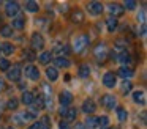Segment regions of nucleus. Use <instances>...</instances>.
<instances>
[{"label":"nucleus","mask_w":147,"mask_h":129,"mask_svg":"<svg viewBox=\"0 0 147 129\" xmlns=\"http://www.w3.org/2000/svg\"><path fill=\"white\" fill-rule=\"evenodd\" d=\"M18 104H19V102H18V99H14V98H13V99H10L7 102V109L14 110V109H18Z\"/></svg>","instance_id":"33"},{"label":"nucleus","mask_w":147,"mask_h":129,"mask_svg":"<svg viewBox=\"0 0 147 129\" xmlns=\"http://www.w3.org/2000/svg\"><path fill=\"white\" fill-rule=\"evenodd\" d=\"M117 116H119V120H120V121H125V120H127V110L125 109H122V107H119L117 109Z\"/></svg>","instance_id":"32"},{"label":"nucleus","mask_w":147,"mask_h":129,"mask_svg":"<svg viewBox=\"0 0 147 129\" xmlns=\"http://www.w3.org/2000/svg\"><path fill=\"white\" fill-rule=\"evenodd\" d=\"M101 106L108 110H112L115 107V98L112 96V94H105V96L101 98Z\"/></svg>","instance_id":"4"},{"label":"nucleus","mask_w":147,"mask_h":129,"mask_svg":"<svg viewBox=\"0 0 147 129\" xmlns=\"http://www.w3.org/2000/svg\"><path fill=\"white\" fill-rule=\"evenodd\" d=\"M59 101H60L62 107H68L73 102V94H71L70 91H62L60 96H59Z\"/></svg>","instance_id":"6"},{"label":"nucleus","mask_w":147,"mask_h":129,"mask_svg":"<svg viewBox=\"0 0 147 129\" xmlns=\"http://www.w3.org/2000/svg\"><path fill=\"white\" fill-rule=\"evenodd\" d=\"M24 57H26L29 61H33V60L36 58V55H35V52H33L32 49H27V50H24Z\"/></svg>","instance_id":"30"},{"label":"nucleus","mask_w":147,"mask_h":129,"mask_svg":"<svg viewBox=\"0 0 147 129\" xmlns=\"http://www.w3.org/2000/svg\"><path fill=\"white\" fill-rule=\"evenodd\" d=\"M7 129H14V128H7Z\"/></svg>","instance_id":"45"},{"label":"nucleus","mask_w":147,"mask_h":129,"mask_svg":"<svg viewBox=\"0 0 147 129\" xmlns=\"http://www.w3.org/2000/svg\"><path fill=\"white\" fill-rule=\"evenodd\" d=\"M54 63L59 68H68V66H70V60L65 58V57H57V58H54Z\"/></svg>","instance_id":"14"},{"label":"nucleus","mask_w":147,"mask_h":129,"mask_svg":"<svg viewBox=\"0 0 147 129\" xmlns=\"http://www.w3.org/2000/svg\"><path fill=\"white\" fill-rule=\"evenodd\" d=\"M117 60L123 66H127V65H130V63H131V55L127 52V50H123V52H120V55H117Z\"/></svg>","instance_id":"13"},{"label":"nucleus","mask_w":147,"mask_h":129,"mask_svg":"<svg viewBox=\"0 0 147 129\" xmlns=\"http://www.w3.org/2000/svg\"><path fill=\"white\" fill-rule=\"evenodd\" d=\"M30 44H32V50L43 49V47H45V38L40 33H33L32 38H30Z\"/></svg>","instance_id":"3"},{"label":"nucleus","mask_w":147,"mask_h":129,"mask_svg":"<svg viewBox=\"0 0 147 129\" xmlns=\"http://www.w3.org/2000/svg\"><path fill=\"white\" fill-rule=\"evenodd\" d=\"M38 129H51L49 128V126H45V124H41V123H40V128Z\"/></svg>","instance_id":"44"},{"label":"nucleus","mask_w":147,"mask_h":129,"mask_svg":"<svg viewBox=\"0 0 147 129\" xmlns=\"http://www.w3.org/2000/svg\"><path fill=\"white\" fill-rule=\"evenodd\" d=\"M11 68V63L7 58H0V71H8Z\"/></svg>","instance_id":"29"},{"label":"nucleus","mask_w":147,"mask_h":129,"mask_svg":"<svg viewBox=\"0 0 147 129\" xmlns=\"http://www.w3.org/2000/svg\"><path fill=\"white\" fill-rule=\"evenodd\" d=\"M38 58H40V63H41V65H48V63L51 61V58H52V53L51 52H43Z\"/></svg>","instance_id":"21"},{"label":"nucleus","mask_w":147,"mask_h":129,"mask_svg":"<svg viewBox=\"0 0 147 129\" xmlns=\"http://www.w3.org/2000/svg\"><path fill=\"white\" fill-rule=\"evenodd\" d=\"M59 128H60V129H71V128H70V124H68L67 121H62L60 124H59Z\"/></svg>","instance_id":"36"},{"label":"nucleus","mask_w":147,"mask_h":129,"mask_svg":"<svg viewBox=\"0 0 147 129\" xmlns=\"http://www.w3.org/2000/svg\"><path fill=\"white\" fill-rule=\"evenodd\" d=\"M71 22H74V24H81V22H84V13L81 11V9H74L73 13H71Z\"/></svg>","instance_id":"12"},{"label":"nucleus","mask_w":147,"mask_h":129,"mask_svg":"<svg viewBox=\"0 0 147 129\" xmlns=\"http://www.w3.org/2000/svg\"><path fill=\"white\" fill-rule=\"evenodd\" d=\"M95 109H96V104H95V101H93V99H86V101H84L82 110L86 113H93V112H95Z\"/></svg>","instance_id":"10"},{"label":"nucleus","mask_w":147,"mask_h":129,"mask_svg":"<svg viewBox=\"0 0 147 129\" xmlns=\"http://www.w3.org/2000/svg\"><path fill=\"white\" fill-rule=\"evenodd\" d=\"M87 8H89V13L93 16H98L103 13V5L100 2H90L89 5H87Z\"/></svg>","instance_id":"7"},{"label":"nucleus","mask_w":147,"mask_h":129,"mask_svg":"<svg viewBox=\"0 0 147 129\" xmlns=\"http://www.w3.org/2000/svg\"><path fill=\"white\" fill-rule=\"evenodd\" d=\"M119 76H120V77H123V79H130L131 76H133V71H131L128 66H122V68L119 69Z\"/></svg>","instance_id":"17"},{"label":"nucleus","mask_w":147,"mask_h":129,"mask_svg":"<svg viewBox=\"0 0 147 129\" xmlns=\"http://www.w3.org/2000/svg\"><path fill=\"white\" fill-rule=\"evenodd\" d=\"M46 76H48L49 80H57V77H59V71H57V68H54V66L48 68V69H46Z\"/></svg>","instance_id":"16"},{"label":"nucleus","mask_w":147,"mask_h":129,"mask_svg":"<svg viewBox=\"0 0 147 129\" xmlns=\"http://www.w3.org/2000/svg\"><path fill=\"white\" fill-rule=\"evenodd\" d=\"M0 46H2V52H3L5 55H11L13 50H14L13 44H10V43H3V44H0Z\"/></svg>","instance_id":"23"},{"label":"nucleus","mask_w":147,"mask_h":129,"mask_svg":"<svg viewBox=\"0 0 147 129\" xmlns=\"http://www.w3.org/2000/svg\"><path fill=\"white\" fill-rule=\"evenodd\" d=\"M11 28H18V30L24 28V19H22V17H16V19H13V27H11Z\"/></svg>","instance_id":"28"},{"label":"nucleus","mask_w":147,"mask_h":129,"mask_svg":"<svg viewBox=\"0 0 147 129\" xmlns=\"http://www.w3.org/2000/svg\"><path fill=\"white\" fill-rule=\"evenodd\" d=\"M109 11H111L112 14H114V17H115V16H122V14H123L125 9L122 8L120 5H117V3H112V5L109 6Z\"/></svg>","instance_id":"15"},{"label":"nucleus","mask_w":147,"mask_h":129,"mask_svg":"<svg viewBox=\"0 0 147 129\" xmlns=\"http://www.w3.org/2000/svg\"><path fill=\"white\" fill-rule=\"evenodd\" d=\"M38 3L36 2H32V0H30V2H26V9L27 11H30V13H35V11H38Z\"/></svg>","instance_id":"26"},{"label":"nucleus","mask_w":147,"mask_h":129,"mask_svg":"<svg viewBox=\"0 0 147 129\" xmlns=\"http://www.w3.org/2000/svg\"><path fill=\"white\" fill-rule=\"evenodd\" d=\"M141 36H144V35H146V24H142V27H141Z\"/></svg>","instance_id":"41"},{"label":"nucleus","mask_w":147,"mask_h":129,"mask_svg":"<svg viewBox=\"0 0 147 129\" xmlns=\"http://www.w3.org/2000/svg\"><path fill=\"white\" fill-rule=\"evenodd\" d=\"M76 129H86V126L82 123H76Z\"/></svg>","instance_id":"43"},{"label":"nucleus","mask_w":147,"mask_h":129,"mask_svg":"<svg viewBox=\"0 0 147 129\" xmlns=\"http://www.w3.org/2000/svg\"><path fill=\"white\" fill-rule=\"evenodd\" d=\"M5 11H7V14L10 16V17L16 16L18 11H19V5H18V2H7V8H5Z\"/></svg>","instance_id":"8"},{"label":"nucleus","mask_w":147,"mask_h":129,"mask_svg":"<svg viewBox=\"0 0 147 129\" xmlns=\"http://www.w3.org/2000/svg\"><path fill=\"white\" fill-rule=\"evenodd\" d=\"M0 52H2V46H0Z\"/></svg>","instance_id":"46"},{"label":"nucleus","mask_w":147,"mask_h":129,"mask_svg":"<svg viewBox=\"0 0 147 129\" xmlns=\"http://www.w3.org/2000/svg\"><path fill=\"white\" fill-rule=\"evenodd\" d=\"M0 21H2V19H0Z\"/></svg>","instance_id":"48"},{"label":"nucleus","mask_w":147,"mask_h":129,"mask_svg":"<svg viewBox=\"0 0 147 129\" xmlns=\"http://www.w3.org/2000/svg\"><path fill=\"white\" fill-rule=\"evenodd\" d=\"M67 109H68V107H62V109H60V112H59V113H60L62 116H65V115H67Z\"/></svg>","instance_id":"40"},{"label":"nucleus","mask_w":147,"mask_h":129,"mask_svg":"<svg viewBox=\"0 0 147 129\" xmlns=\"http://www.w3.org/2000/svg\"><path fill=\"white\" fill-rule=\"evenodd\" d=\"M0 35L5 38H10L11 35H13V28L10 27V25H3V27L0 28Z\"/></svg>","instance_id":"25"},{"label":"nucleus","mask_w":147,"mask_h":129,"mask_svg":"<svg viewBox=\"0 0 147 129\" xmlns=\"http://www.w3.org/2000/svg\"><path fill=\"white\" fill-rule=\"evenodd\" d=\"M33 94L29 93V91H24L22 93V98H21V101H22L24 104H27V106H30V104H33Z\"/></svg>","instance_id":"18"},{"label":"nucleus","mask_w":147,"mask_h":129,"mask_svg":"<svg viewBox=\"0 0 147 129\" xmlns=\"http://www.w3.org/2000/svg\"><path fill=\"white\" fill-rule=\"evenodd\" d=\"M117 24H119V22H117V19H115V17H109L108 21H106V25H108V30L109 31H114L115 28H117Z\"/></svg>","instance_id":"24"},{"label":"nucleus","mask_w":147,"mask_h":129,"mask_svg":"<svg viewBox=\"0 0 147 129\" xmlns=\"http://www.w3.org/2000/svg\"><path fill=\"white\" fill-rule=\"evenodd\" d=\"M103 84H105V87L112 88L115 85V76L112 74V72H106V74L103 76Z\"/></svg>","instance_id":"9"},{"label":"nucleus","mask_w":147,"mask_h":129,"mask_svg":"<svg viewBox=\"0 0 147 129\" xmlns=\"http://www.w3.org/2000/svg\"><path fill=\"white\" fill-rule=\"evenodd\" d=\"M108 129H111V128H108Z\"/></svg>","instance_id":"47"},{"label":"nucleus","mask_w":147,"mask_h":129,"mask_svg":"<svg viewBox=\"0 0 147 129\" xmlns=\"http://www.w3.org/2000/svg\"><path fill=\"white\" fill-rule=\"evenodd\" d=\"M5 87H7V85H5L3 79H0V91H3V90H5Z\"/></svg>","instance_id":"39"},{"label":"nucleus","mask_w":147,"mask_h":129,"mask_svg":"<svg viewBox=\"0 0 147 129\" xmlns=\"http://www.w3.org/2000/svg\"><path fill=\"white\" fill-rule=\"evenodd\" d=\"M62 53H65V55H67V53H70V47L63 46V47H62Z\"/></svg>","instance_id":"38"},{"label":"nucleus","mask_w":147,"mask_h":129,"mask_svg":"<svg viewBox=\"0 0 147 129\" xmlns=\"http://www.w3.org/2000/svg\"><path fill=\"white\" fill-rule=\"evenodd\" d=\"M123 6H125L127 9H134V8H136V2H133V0H127V2L123 3ZM125 8H123V9H125Z\"/></svg>","instance_id":"34"},{"label":"nucleus","mask_w":147,"mask_h":129,"mask_svg":"<svg viewBox=\"0 0 147 129\" xmlns=\"http://www.w3.org/2000/svg\"><path fill=\"white\" fill-rule=\"evenodd\" d=\"M133 99H134V102L144 104V102H146V99H144V91H134V93H133Z\"/></svg>","instance_id":"27"},{"label":"nucleus","mask_w":147,"mask_h":129,"mask_svg":"<svg viewBox=\"0 0 147 129\" xmlns=\"http://www.w3.org/2000/svg\"><path fill=\"white\" fill-rule=\"evenodd\" d=\"M26 76L30 77L32 80H38L40 79V71L35 68V66H27L26 68Z\"/></svg>","instance_id":"11"},{"label":"nucleus","mask_w":147,"mask_h":129,"mask_svg":"<svg viewBox=\"0 0 147 129\" xmlns=\"http://www.w3.org/2000/svg\"><path fill=\"white\" fill-rule=\"evenodd\" d=\"M141 123H142V124H146V110H142V112H141Z\"/></svg>","instance_id":"37"},{"label":"nucleus","mask_w":147,"mask_h":129,"mask_svg":"<svg viewBox=\"0 0 147 129\" xmlns=\"http://www.w3.org/2000/svg\"><path fill=\"white\" fill-rule=\"evenodd\" d=\"M108 123H109L108 116H100V118H98V126L100 124H101V126H108Z\"/></svg>","instance_id":"35"},{"label":"nucleus","mask_w":147,"mask_h":129,"mask_svg":"<svg viewBox=\"0 0 147 129\" xmlns=\"http://www.w3.org/2000/svg\"><path fill=\"white\" fill-rule=\"evenodd\" d=\"M78 74L81 76V77H89V74H90V68H89V65H81L79 66V71H78Z\"/></svg>","instance_id":"20"},{"label":"nucleus","mask_w":147,"mask_h":129,"mask_svg":"<svg viewBox=\"0 0 147 129\" xmlns=\"http://www.w3.org/2000/svg\"><path fill=\"white\" fill-rule=\"evenodd\" d=\"M93 55H95V58L98 60V61H105L106 57H108V47H106V44L100 43L98 46H95V49H93Z\"/></svg>","instance_id":"2"},{"label":"nucleus","mask_w":147,"mask_h":129,"mask_svg":"<svg viewBox=\"0 0 147 129\" xmlns=\"http://www.w3.org/2000/svg\"><path fill=\"white\" fill-rule=\"evenodd\" d=\"M38 128H40V123H38V121H36V123H33V124H32V126H30V128H29V129H38Z\"/></svg>","instance_id":"42"},{"label":"nucleus","mask_w":147,"mask_h":129,"mask_svg":"<svg viewBox=\"0 0 147 129\" xmlns=\"http://www.w3.org/2000/svg\"><path fill=\"white\" fill-rule=\"evenodd\" d=\"M131 88H133V84L130 80H125L123 85H122V93H130Z\"/></svg>","instance_id":"31"},{"label":"nucleus","mask_w":147,"mask_h":129,"mask_svg":"<svg viewBox=\"0 0 147 129\" xmlns=\"http://www.w3.org/2000/svg\"><path fill=\"white\" fill-rule=\"evenodd\" d=\"M89 43H90V39H89L87 35H79V36H76L73 41V50L76 53H81L87 46H89Z\"/></svg>","instance_id":"1"},{"label":"nucleus","mask_w":147,"mask_h":129,"mask_svg":"<svg viewBox=\"0 0 147 129\" xmlns=\"http://www.w3.org/2000/svg\"><path fill=\"white\" fill-rule=\"evenodd\" d=\"M76 116H78L76 109H71V107H68V109H67V115H65L67 123H68V121H74V120H76Z\"/></svg>","instance_id":"19"},{"label":"nucleus","mask_w":147,"mask_h":129,"mask_svg":"<svg viewBox=\"0 0 147 129\" xmlns=\"http://www.w3.org/2000/svg\"><path fill=\"white\" fill-rule=\"evenodd\" d=\"M7 74H8V79H10V80L18 82L21 79V66L19 65H14L13 68H10L7 71Z\"/></svg>","instance_id":"5"},{"label":"nucleus","mask_w":147,"mask_h":129,"mask_svg":"<svg viewBox=\"0 0 147 129\" xmlns=\"http://www.w3.org/2000/svg\"><path fill=\"white\" fill-rule=\"evenodd\" d=\"M86 126L89 129H95L96 126H98V118H95V116H89V118L86 120Z\"/></svg>","instance_id":"22"}]
</instances>
